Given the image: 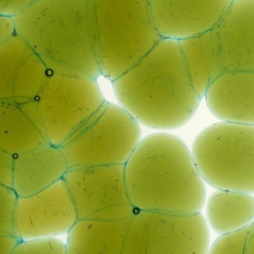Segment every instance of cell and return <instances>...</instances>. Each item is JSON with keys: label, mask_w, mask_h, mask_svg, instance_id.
<instances>
[{"label": "cell", "mask_w": 254, "mask_h": 254, "mask_svg": "<svg viewBox=\"0 0 254 254\" xmlns=\"http://www.w3.org/2000/svg\"><path fill=\"white\" fill-rule=\"evenodd\" d=\"M250 226V225H249ZM249 226L218 237L207 254H243Z\"/></svg>", "instance_id": "cell-21"}, {"label": "cell", "mask_w": 254, "mask_h": 254, "mask_svg": "<svg viewBox=\"0 0 254 254\" xmlns=\"http://www.w3.org/2000/svg\"><path fill=\"white\" fill-rule=\"evenodd\" d=\"M50 71L17 34L0 42V100H34Z\"/></svg>", "instance_id": "cell-11"}, {"label": "cell", "mask_w": 254, "mask_h": 254, "mask_svg": "<svg viewBox=\"0 0 254 254\" xmlns=\"http://www.w3.org/2000/svg\"><path fill=\"white\" fill-rule=\"evenodd\" d=\"M113 83L116 99L139 125L159 130L185 126L201 98L195 92L178 40L162 38Z\"/></svg>", "instance_id": "cell-2"}, {"label": "cell", "mask_w": 254, "mask_h": 254, "mask_svg": "<svg viewBox=\"0 0 254 254\" xmlns=\"http://www.w3.org/2000/svg\"><path fill=\"white\" fill-rule=\"evenodd\" d=\"M243 254H254V222L249 226Z\"/></svg>", "instance_id": "cell-27"}, {"label": "cell", "mask_w": 254, "mask_h": 254, "mask_svg": "<svg viewBox=\"0 0 254 254\" xmlns=\"http://www.w3.org/2000/svg\"><path fill=\"white\" fill-rule=\"evenodd\" d=\"M210 232L201 213L174 216L136 211L122 254H207Z\"/></svg>", "instance_id": "cell-8"}, {"label": "cell", "mask_w": 254, "mask_h": 254, "mask_svg": "<svg viewBox=\"0 0 254 254\" xmlns=\"http://www.w3.org/2000/svg\"><path fill=\"white\" fill-rule=\"evenodd\" d=\"M77 221L69 191L61 179L34 195L16 198L13 237L18 241L56 238L68 234Z\"/></svg>", "instance_id": "cell-10"}, {"label": "cell", "mask_w": 254, "mask_h": 254, "mask_svg": "<svg viewBox=\"0 0 254 254\" xmlns=\"http://www.w3.org/2000/svg\"><path fill=\"white\" fill-rule=\"evenodd\" d=\"M68 169L61 147L44 143L13 158L11 189L17 197L34 195L64 179Z\"/></svg>", "instance_id": "cell-15"}, {"label": "cell", "mask_w": 254, "mask_h": 254, "mask_svg": "<svg viewBox=\"0 0 254 254\" xmlns=\"http://www.w3.org/2000/svg\"><path fill=\"white\" fill-rule=\"evenodd\" d=\"M13 19L16 34L50 72L101 75L92 0H38Z\"/></svg>", "instance_id": "cell-3"}, {"label": "cell", "mask_w": 254, "mask_h": 254, "mask_svg": "<svg viewBox=\"0 0 254 254\" xmlns=\"http://www.w3.org/2000/svg\"><path fill=\"white\" fill-rule=\"evenodd\" d=\"M9 254H66V245L57 238L19 241Z\"/></svg>", "instance_id": "cell-20"}, {"label": "cell", "mask_w": 254, "mask_h": 254, "mask_svg": "<svg viewBox=\"0 0 254 254\" xmlns=\"http://www.w3.org/2000/svg\"><path fill=\"white\" fill-rule=\"evenodd\" d=\"M179 46L198 96L203 98L210 83L222 74L213 28L199 35L179 40Z\"/></svg>", "instance_id": "cell-19"}, {"label": "cell", "mask_w": 254, "mask_h": 254, "mask_svg": "<svg viewBox=\"0 0 254 254\" xmlns=\"http://www.w3.org/2000/svg\"><path fill=\"white\" fill-rule=\"evenodd\" d=\"M13 157L0 149V185L11 188Z\"/></svg>", "instance_id": "cell-24"}, {"label": "cell", "mask_w": 254, "mask_h": 254, "mask_svg": "<svg viewBox=\"0 0 254 254\" xmlns=\"http://www.w3.org/2000/svg\"><path fill=\"white\" fill-rule=\"evenodd\" d=\"M105 101L95 79L52 72L33 100L42 133L58 146Z\"/></svg>", "instance_id": "cell-7"}, {"label": "cell", "mask_w": 254, "mask_h": 254, "mask_svg": "<svg viewBox=\"0 0 254 254\" xmlns=\"http://www.w3.org/2000/svg\"><path fill=\"white\" fill-rule=\"evenodd\" d=\"M125 167L128 198L137 211L190 216L202 210L204 180L180 137L165 132L146 136Z\"/></svg>", "instance_id": "cell-1"}, {"label": "cell", "mask_w": 254, "mask_h": 254, "mask_svg": "<svg viewBox=\"0 0 254 254\" xmlns=\"http://www.w3.org/2000/svg\"><path fill=\"white\" fill-rule=\"evenodd\" d=\"M140 140V125L121 106L105 101L60 147L68 168L119 165Z\"/></svg>", "instance_id": "cell-6"}, {"label": "cell", "mask_w": 254, "mask_h": 254, "mask_svg": "<svg viewBox=\"0 0 254 254\" xmlns=\"http://www.w3.org/2000/svg\"><path fill=\"white\" fill-rule=\"evenodd\" d=\"M233 1L150 0V5L160 36L179 41L214 28Z\"/></svg>", "instance_id": "cell-12"}, {"label": "cell", "mask_w": 254, "mask_h": 254, "mask_svg": "<svg viewBox=\"0 0 254 254\" xmlns=\"http://www.w3.org/2000/svg\"><path fill=\"white\" fill-rule=\"evenodd\" d=\"M131 218L77 221L68 233L66 244L78 254H122Z\"/></svg>", "instance_id": "cell-16"}, {"label": "cell", "mask_w": 254, "mask_h": 254, "mask_svg": "<svg viewBox=\"0 0 254 254\" xmlns=\"http://www.w3.org/2000/svg\"><path fill=\"white\" fill-rule=\"evenodd\" d=\"M13 17L0 14V42L15 34Z\"/></svg>", "instance_id": "cell-25"}, {"label": "cell", "mask_w": 254, "mask_h": 254, "mask_svg": "<svg viewBox=\"0 0 254 254\" xmlns=\"http://www.w3.org/2000/svg\"><path fill=\"white\" fill-rule=\"evenodd\" d=\"M213 29L222 72L254 71V0H234Z\"/></svg>", "instance_id": "cell-13"}, {"label": "cell", "mask_w": 254, "mask_h": 254, "mask_svg": "<svg viewBox=\"0 0 254 254\" xmlns=\"http://www.w3.org/2000/svg\"><path fill=\"white\" fill-rule=\"evenodd\" d=\"M204 98L219 120L254 125V71L222 73L210 83Z\"/></svg>", "instance_id": "cell-14"}, {"label": "cell", "mask_w": 254, "mask_h": 254, "mask_svg": "<svg viewBox=\"0 0 254 254\" xmlns=\"http://www.w3.org/2000/svg\"><path fill=\"white\" fill-rule=\"evenodd\" d=\"M206 215L212 229L217 234H230L254 222V197L246 192L218 190L207 201Z\"/></svg>", "instance_id": "cell-18"}, {"label": "cell", "mask_w": 254, "mask_h": 254, "mask_svg": "<svg viewBox=\"0 0 254 254\" xmlns=\"http://www.w3.org/2000/svg\"><path fill=\"white\" fill-rule=\"evenodd\" d=\"M65 245H66V254H78L75 251L73 250L67 244Z\"/></svg>", "instance_id": "cell-28"}, {"label": "cell", "mask_w": 254, "mask_h": 254, "mask_svg": "<svg viewBox=\"0 0 254 254\" xmlns=\"http://www.w3.org/2000/svg\"><path fill=\"white\" fill-rule=\"evenodd\" d=\"M37 1L38 0H0V14L13 17Z\"/></svg>", "instance_id": "cell-23"}, {"label": "cell", "mask_w": 254, "mask_h": 254, "mask_svg": "<svg viewBox=\"0 0 254 254\" xmlns=\"http://www.w3.org/2000/svg\"><path fill=\"white\" fill-rule=\"evenodd\" d=\"M49 143L21 103L0 100V149L14 158Z\"/></svg>", "instance_id": "cell-17"}, {"label": "cell", "mask_w": 254, "mask_h": 254, "mask_svg": "<svg viewBox=\"0 0 254 254\" xmlns=\"http://www.w3.org/2000/svg\"><path fill=\"white\" fill-rule=\"evenodd\" d=\"M191 153L200 176L212 188L254 193V125H210L195 137Z\"/></svg>", "instance_id": "cell-5"}, {"label": "cell", "mask_w": 254, "mask_h": 254, "mask_svg": "<svg viewBox=\"0 0 254 254\" xmlns=\"http://www.w3.org/2000/svg\"><path fill=\"white\" fill-rule=\"evenodd\" d=\"M101 75L111 82L137 64L162 39L150 0H92Z\"/></svg>", "instance_id": "cell-4"}, {"label": "cell", "mask_w": 254, "mask_h": 254, "mask_svg": "<svg viewBox=\"0 0 254 254\" xmlns=\"http://www.w3.org/2000/svg\"><path fill=\"white\" fill-rule=\"evenodd\" d=\"M125 164L69 167L64 181L80 220L119 221L137 210L128 198Z\"/></svg>", "instance_id": "cell-9"}, {"label": "cell", "mask_w": 254, "mask_h": 254, "mask_svg": "<svg viewBox=\"0 0 254 254\" xmlns=\"http://www.w3.org/2000/svg\"><path fill=\"white\" fill-rule=\"evenodd\" d=\"M18 240L13 237H0V254H9Z\"/></svg>", "instance_id": "cell-26"}, {"label": "cell", "mask_w": 254, "mask_h": 254, "mask_svg": "<svg viewBox=\"0 0 254 254\" xmlns=\"http://www.w3.org/2000/svg\"><path fill=\"white\" fill-rule=\"evenodd\" d=\"M16 198L11 188L0 185V237H13V215Z\"/></svg>", "instance_id": "cell-22"}]
</instances>
